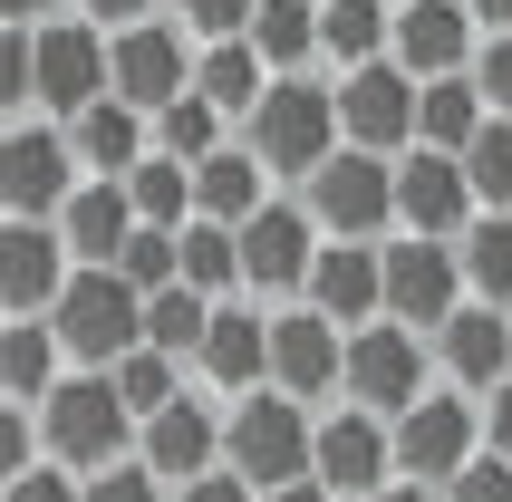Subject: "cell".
I'll list each match as a JSON object with an SVG mask.
<instances>
[{
	"instance_id": "cell-1",
	"label": "cell",
	"mask_w": 512,
	"mask_h": 502,
	"mask_svg": "<svg viewBox=\"0 0 512 502\" xmlns=\"http://www.w3.org/2000/svg\"><path fill=\"white\" fill-rule=\"evenodd\" d=\"M49 329H58V358H78V377H107V367H126L145 348V300L116 271H78L58 290Z\"/></svg>"
},
{
	"instance_id": "cell-2",
	"label": "cell",
	"mask_w": 512,
	"mask_h": 502,
	"mask_svg": "<svg viewBox=\"0 0 512 502\" xmlns=\"http://www.w3.org/2000/svg\"><path fill=\"white\" fill-rule=\"evenodd\" d=\"M329 155H339V87L271 78V97L252 107V165L261 174H300V184H310Z\"/></svg>"
},
{
	"instance_id": "cell-3",
	"label": "cell",
	"mask_w": 512,
	"mask_h": 502,
	"mask_svg": "<svg viewBox=\"0 0 512 502\" xmlns=\"http://www.w3.org/2000/svg\"><path fill=\"white\" fill-rule=\"evenodd\" d=\"M310 406H290L281 387H261L232 406L223 425V454H232V474L252 483V493H290V483H310Z\"/></svg>"
},
{
	"instance_id": "cell-4",
	"label": "cell",
	"mask_w": 512,
	"mask_h": 502,
	"mask_svg": "<svg viewBox=\"0 0 512 502\" xmlns=\"http://www.w3.org/2000/svg\"><path fill=\"white\" fill-rule=\"evenodd\" d=\"M126 435H136V416H126L116 377H58L49 406H39V445H49L58 464H97V474H116Z\"/></svg>"
},
{
	"instance_id": "cell-5",
	"label": "cell",
	"mask_w": 512,
	"mask_h": 502,
	"mask_svg": "<svg viewBox=\"0 0 512 502\" xmlns=\"http://www.w3.org/2000/svg\"><path fill=\"white\" fill-rule=\"evenodd\" d=\"M339 387L358 396V416L397 425L426 406V348H416V329H397V319H368V329H348V367Z\"/></svg>"
},
{
	"instance_id": "cell-6",
	"label": "cell",
	"mask_w": 512,
	"mask_h": 502,
	"mask_svg": "<svg viewBox=\"0 0 512 502\" xmlns=\"http://www.w3.org/2000/svg\"><path fill=\"white\" fill-rule=\"evenodd\" d=\"M107 97H116V107H136L145 126H155L174 97H194V49H184L165 20L116 29V39H107Z\"/></svg>"
},
{
	"instance_id": "cell-7",
	"label": "cell",
	"mask_w": 512,
	"mask_h": 502,
	"mask_svg": "<svg viewBox=\"0 0 512 502\" xmlns=\"http://www.w3.org/2000/svg\"><path fill=\"white\" fill-rule=\"evenodd\" d=\"M78 194V155L58 126H10L0 136V223H49Z\"/></svg>"
},
{
	"instance_id": "cell-8",
	"label": "cell",
	"mask_w": 512,
	"mask_h": 502,
	"mask_svg": "<svg viewBox=\"0 0 512 502\" xmlns=\"http://www.w3.org/2000/svg\"><path fill=\"white\" fill-rule=\"evenodd\" d=\"M29 87H39V107H49L58 126H78V116L107 97V39H97L87 20L29 29Z\"/></svg>"
},
{
	"instance_id": "cell-9",
	"label": "cell",
	"mask_w": 512,
	"mask_h": 502,
	"mask_svg": "<svg viewBox=\"0 0 512 502\" xmlns=\"http://www.w3.org/2000/svg\"><path fill=\"white\" fill-rule=\"evenodd\" d=\"M387 213H397V165L387 155H329V165L310 174V223L329 232V242H368V232H387Z\"/></svg>"
},
{
	"instance_id": "cell-10",
	"label": "cell",
	"mask_w": 512,
	"mask_h": 502,
	"mask_svg": "<svg viewBox=\"0 0 512 502\" xmlns=\"http://www.w3.org/2000/svg\"><path fill=\"white\" fill-rule=\"evenodd\" d=\"M339 145L348 155H397V145H416V78H406L397 58L339 78Z\"/></svg>"
},
{
	"instance_id": "cell-11",
	"label": "cell",
	"mask_w": 512,
	"mask_h": 502,
	"mask_svg": "<svg viewBox=\"0 0 512 502\" xmlns=\"http://www.w3.org/2000/svg\"><path fill=\"white\" fill-rule=\"evenodd\" d=\"M377 271H387V319L397 329H445L455 319V300H464V261H455V242H387L377 251Z\"/></svg>"
},
{
	"instance_id": "cell-12",
	"label": "cell",
	"mask_w": 512,
	"mask_h": 502,
	"mask_svg": "<svg viewBox=\"0 0 512 502\" xmlns=\"http://www.w3.org/2000/svg\"><path fill=\"white\" fill-rule=\"evenodd\" d=\"M387 464H397V435H387L377 416H358V406L310 435V483L319 493H358L368 502V493H387Z\"/></svg>"
},
{
	"instance_id": "cell-13",
	"label": "cell",
	"mask_w": 512,
	"mask_h": 502,
	"mask_svg": "<svg viewBox=\"0 0 512 502\" xmlns=\"http://www.w3.org/2000/svg\"><path fill=\"white\" fill-rule=\"evenodd\" d=\"M68 290V242L49 223H0V319H49Z\"/></svg>"
},
{
	"instance_id": "cell-14",
	"label": "cell",
	"mask_w": 512,
	"mask_h": 502,
	"mask_svg": "<svg viewBox=\"0 0 512 502\" xmlns=\"http://www.w3.org/2000/svg\"><path fill=\"white\" fill-rule=\"evenodd\" d=\"M474 435H484V425H474V406H464V396H426V406H416V416H397V464H406V483H455L464 464H474Z\"/></svg>"
},
{
	"instance_id": "cell-15",
	"label": "cell",
	"mask_w": 512,
	"mask_h": 502,
	"mask_svg": "<svg viewBox=\"0 0 512 502\" xmlns=\"http://www.w3.org/2000/svg\"><path fill=\"white\" fill-rule=\"evenodd\" d=\"M339 367H348V338L319 319V309H281L271 319V387L290 396V406H310V396L339 387Z\"/></svg>"
},
{
	"instance_id": "cell-16",
	"label": "cell",
	"mask_w": 512,
	"mask_h": 502,
	"mask_svg": "<svg viewBox=\"0 0 512 502\" xmlns=\"http://www.w3.org/2000/svg\"><path fill=\"white\" fill-rule=\"evenodd\" d=\"M474 20H464V0H406L397 10V39H387V58H397L416 87H435V78H464L474 68Z\"/></svg>"
},
{
	"instance_id": "cell-17",
	"label": "cell",
	"mask_w": 512,
	"mask_h": 502,
	"mask_svg": "<svg viewBox=\"0 0 512 502\" xmlns=\"http://www.w3.org/2000/svg\"><path fill=\"white\" fill-rule=\"evenodd\" d=\"M300 300H310L329 329H368V319H387V271H377L368 242H319L310 290H300Z\"/></svg>"
},
{
	"instance_id": "cell-18",
	"label": "cell",
	"mask_w": 512,
	"mask_h": 502,
	"mask_svg": "<svg viewBox=\"0 0 512 502\" xmlns=\"http://www.w3.org/2000/svg\"><path fill=\"white\" fill-rule=\"evenodd\" d=\"M310 261H319V242L300 203H261L242 223V280L252 290H310Z\"/></svg>"
},
{
	"instance_id": "cell-19",
	"label": "cell",
	"mask_w": 512,
	"mask_h": 502,
	"mask_svg": "<svg viewBox=\"0 0 512 502\" xmlns=\"http://www.w3.org/2000/svg\"><path fill=\"white\" fill-rule=\"evenodd\" d=\"M223 454V416L203 396H174L165 416H145V474L155 483H203Z\"/></svg>"
},
{
	"instance_id": "cell-20",
	"label": "cell",
	"mask_w": 512,
	"mask_h": 502,
	"mask_svg": "<svg viewBox=\"0 0 512 502\" xmlns=\"http://www.w3.org/2000/svg\"><path fill=\"white\" fill-rule=\"evenodd\" d=\"M464 203H474V184H464L455 155H426V145H416L397 165V223L416 232V242H445V232L464 223Z\"/></svg>"
},
{
	"instance_id": "cell-21",
	"label": "cell",
	"mask_w": 512,
	"mask_h": 502,
	"mask_svg": "<svg viewBox=\"0 0 512 502\" xmlns=\"http://www.w3.org/2000/svg\"><path fill=\"white\" fill-rule=\"evenodd\" d=\"M68 136V155H78V174H97V184H126V174L155 155V136H145L136 107H116V97H97V107L78 116V126H58Z\"/></svg>"
},
{
	"instance_id": "cell-22",
	"label": "cell",
	"mask_w": 512,
	"mask_h": 502,
	"mask_svg": "<svg viewBox=\"0 0 512 502\" xmlns=\"http://www.w3.org/2000/svg\"><path fill=\"white\" fill-rule=\"evenodd\" d=\"M126 232H136L126 184H78V194H68V213H58V242H68V261H78V271H116Z\"/></svg>"
},
{
	"instance_id": "cell-23",
	"label": "cell",
	"mask_w": 512,
	"mask_h": 502,
	"mask_svg": "<svg viewBox=\"0 0 512 502\" xmlns=\"http://www.w3.org/2000/svg\"><path fill=\"white\" fill-rule=\"evenodd\" d=\"M435 358L455 367V387H512V319L503 309H455L435 329Z\"/></svg>"
},
{
	"instance_id": "cell-24",
	"label": "cell",
	"mask_w": 512,
	"mask_h": 502,
	"mask_svg": "<svg viewBox=\"0 0 512 502\" xmlns=\"http://www.w3.org/2000/svg\"><path fill=\"white\" fill-rule=\"evenodd\" d=\"M203 377L213 387H271V319H252V309H213V329H203Z\"/></svg>"
},
{
	"instance_id": "cell-25",
	"label": "cell",
	"mask_w": 512,
	"mask_h": 502,
	"mask_svg": "<svg viewBox=\"0 0 512 502\" xmlns=\"http://www.w3.org/2000/svg\"><path fill=\"white\" fill-rule=\"evenodd\" d=\"M493 126V107L474 97V78H435V87H416V145L426 155H455L464 165V145Z\"/></svg>"
},
{
	"instance_id": "cell-26",
	"label": "cell",
	"mask_w": 512,
	"mask_h": 502,
	"mask_svg": "<svg viewBox=\"0 0 512 502\" xmlns=\"http://www.w3.org/2000/svg\"><path fill=\"white\" fill-rule=\"evenodd\" d=\"M261 213V165H252V145H242V155H203L194 165V223H213V232H242Z\"/></svg>"
},
{
	"instance_id": "cell-27",
	"label": "cell",
	"mask_w": 512,
	"mask_h": 502,
	"mask_svg": "<svg viewBox=\"0 0 512 502\" xmlns=\"http://www.w3.org/2000/svg\"><path fill=\"white\" fill-rule=\"evenodd\" d=\"M49 387H58V329L49 319H10L0 329V406H49Z\"/></svg>"
},
{
	"instance_id": "cell-28",
	"label": "cell",
	"mask_w": 512,
	"mask_h": 502,
	"mask_svg": "<svg viewBox=\"0 0 512 502\" xmlns=\"http://www.w3.org/2000/svg\"><path fill=\"white\" fill-rule=\"evenodd\" d=\"M194 97H203L213 116H252L261 97H271V68L252 58V39H223V49L194 58Z\"/></svg>"
},
{
	"instance_id": "cell-29",
	"label": "cell",
	"mask_w": 512,
	"mask_h": 502,
	"mask_svg": "<svg viewBox=\"0 0 512 502\" xmlns=\"http://www.w3.org/2000/svg\"><path fill=\"white\" fill-rule=\"evenodd\" d=\"M397 39V10L387 0H319V49L339 58V68H377Z\"/></svg>"
},
{
	"instance_id": "cell-30",
	"label": "cell",
	"mask_w": 512,
	"mask_h": 502,
	"mask_svg": "<svg viewBox=\"0 0 512 502\" xmlns=\"http://www.w3.org/2000/svg\"><path fill=\"white\" fill-rule=\"evenodd\" d=\"M310 49H319V0H261L252 20V58L271 78H310Z\"/></svg>"
},
{
	"instance_id": "cell-31",
	"label": "cell",
	"mask_w": 512,
	"mask_h": 502,
	"mask_svg": "<svg viewBox=\"0 0 512 502\" xmlns=\"http://www.w3.org/2000/svg\"><path fill=\"white\" fill-rule=\"evenodd\" d=\"M126 213H136L145 232H184V223H194V165L145 155V165L126 174Z\"/></svg>"
},
{
	"instance_id": "cell-32",
	"label": "cell",
	"mask_w": 512,
	"mask_h": 502,
	"mask_svg": "<svg viewBox=\"0 0 512 502\" xmlns=\"http://www.w3.org/2000/svg\"><path fill=\"white\" fill-rule=\"evenodd\" d=\"M464 280L484 290V309H512V213H484V223H464Z\"/></svg>"
},
{
	"instance_id": "cell-33",
	"label": "cell",
	"mask_w": 512,
	"mask_h": 502,
	"mask_svg": "<svg viewBox=\"0 0 512 502\" xmlns=\"http://www.w3.org/2000/svg\"><path fill=\"white\" fill-rule=\"evenodd\" d=\"M116 280L136 290V300H155V290H184V232H126V251H116Z\"/></svg>"
},
{
	"instance_id": "cell-34",
	"label": "cell",
	"mask_w": 512,
	"mask_h": 502,
	"mask_svg": "<svg viewBox=\"0 0 512 502\" xmlns=\"http://www.w3.org/2000/svg\"><path fill=\"white\" fill-rule=\"evenodd\" d=\"M203 329H213V300H194V290H155L145 300V348L155 358H194Z\"/></svg>"
},
{
	"instance_id": "cell-35",
	"label": "cell",
	"mask_w": 512,
	"mask_h": 502,
	"mask_svg": "<svg viewBox=\"0 0 512 502\" xmlns=\"http://www.w3.org/2000/svg\"><path fill=\"white\" fill-rule=\"evenodd\" d=\"M232 280H242V232L184 223V290H194V300H223Z\"/></svg>"
},
{
	"instance_id": "cell-36",
	"label": "cell",
	"mask_w": 512,
	"mask_h": 502,
	"mask_svg": "<svg viewBox=\"0 0 512 502\" xmlns=\"http://www.w3.org/2000/svg\"><path fill=\"white\" fill-rule=\"evenodd\" d=\"M145 136H155V155H174V165H203V155H223V116L203 107V97H174Z\"/></svg>"
},
{
	"instance_id": "cell-37",
	"label": "cell",
	"mask_w": 512,
	"mask_h": 502,
	"mask_svg": "<svg viewBox=\"0 0 512 502\" xmlns=\"http://www.w3.org/2000/svg\"><path fill=\"white\" fill-rule=\"evenodd\" d=\"M464 184H474L493 213H512V116H493L484 136L464 145Z\"/></svg>"
},
{
	"instance_id": "cell-38",
	"label": "cell",
	"mask_w": 512,
	"mask_h": 502,
	"mask_svg": "<svg viewBox=\"0 0 512 502\" xmlns=\"http://www.w3.org/2000/svg\"><path fill=\"white\" fill-rule=\"evenodd\" d=\"M107 377H116V396H126V416H165V406H174V396H184V387H174V358H155V348H136V358H126V367H107Z\"/></svg>"
},
{
	"instance_id": "cell-39",
	"label": "cell",
	"mask_w": 512,
	"mask_h": 502,
	"mask_svg": "<svg viewBox=\"0 0 512 502\" xmlns=\"http://www.w3.org/2000/svg\"><path fill=\"white\" fill-rule=\"evenodd\" d=\"M184 20L203 29V49H223V39H252L261 0H184Z\"/></svg>"
},
{
	"instance_id": "cell-40",
	"label": "cell",
	"mask_w": 512,
	"mask_h": 502,
	"mask_svg": "<svg viewBox=\"0 0 512 502\" xmlns=\"http://www.w3.org/2000/svg\"><path fill=\"white\" fill-rule=\"evenodd\" d=\"M464 78H474V97H484L493 116H512V29H503V39H484V58H474Z\"/></svg>"
},
{
	"instance_id": "cell-41",
	"label": "cell",
	"mask_w": 512,
	"mask_h": 502,
	"mask_svg": "<svg viewBox=\"0 0 512 502\" xmlns=\"http://www.w3.org/2000/svg\"><path fill=\"white\" fill-rule=\"evenodd\" d=\"M445 502H512V464H493V454H474L455 483H445Z\"/></svg>"
},
{
	"instance_id": "cell-42",
	"label": "cell",
	"mask_w": 512,
	"mask_h": 502,
	"mask_svg": "<svg viewBox=\"0 0 512 502\" xmlns=\"http://www.w3.org/2000/svg\"><path fill=\"white\" fill-rule=\"evenodd\" d=\"M78 502H165V483L145 474V464H116V474H97Z\"/></svg>"
},
{
	"instance_id": "cell-43",
	"label": "cell",
	"mask_w": 512,
	"mask_h": 502,
	"mask_svg": "<svg viewBox=\"0 0 512 502\" xmlns=\"http://www.w3.org/2000/svg\"><path fill=\"white\" fill-rule=\"evenodd\" d=\"M20 97H39L29 87V29H0V116L20 107Z\"/></svg>"
},
{
	"instance_id": "cell-44",
	"label": "cell",
	"mask_w": 512,
	"mask_h": 502,
	"mask_svg": "<svg viewBox=\"0 0 512 502\" xmlns=\"http://www.w3.org/2000/svg\"><path fill=\"white\" fill-rule=\"evenodd\" d=\"M29 445H39V435H29V416H20V406H0V493L29 474Z\"/></svg>"
},
{
	"instance_id": "cell-45",
	"label": "cell",
	"mask_w": 512,
	"mask_h": 502,
	"mask_svg": "<svg viewBox=\"0 0 512 502\" xmlns=\"http://www.w3.org/2000/svg\"><path fill=\"white\" fill-rule=\"evenodd\" d=\"M0 502H78V474H58V464H29V474L10 483Z\"/></svg>"
},
{
	"instance_id": "cell-46",
	"label": "cell",
	"mask_w": 512,
	"mask_h": 502,
	"mask_svg": "<svg viewBox=\"0 0 512 502\" xmlns=\"http://www.w3.org/2000/svg\"><path fill=\"white\" fill-rule=\"evenodd\" d=\"M78 20L116 39V29H136V20H145V0H78Z\"/></svg>"
},
{
	"instance_id": "cell-47",
	"label": "cell",
	"mask_w": 512,
	"mask_h": 502,
	"mask_svg": "<svg viewBox=\"0 0 512 502\" xmlns=\"http://www.w3.org/2000/svg\"><path fill=\"white\" fill-rule=\"evenodd\" d=\"M184 502H261L242 474H203V483H184Z\"/></svg>"
},
{
	"instance_id": "cell-48",
	"label": "cell",
	"mask_w": 512,
	"mask_h": 502,
	"mask_svg": "<svg viewBox=\"0 0 512 502\" xmlns=\"http://www.w3.org/2000/svg\"><path fill=\"white\" fill-rule=\"evenodd\" d=\"M484 435H493V464H512V387H493V416H484Z\"/></svg>"
},
{
	"instance_id": "cell-49",
	"label": "cell",
	"mask_w": 512,
	"mask_h": 502,
	"mask_svg": "<svg viewBox=\"0 0 512 502\" xmlns=\"http://www.w3.org/2000/svg\"><path fill=\"white\" fill-rule=\"evenodd\" d=\"M0 29H49V0H0Z\"/></svg>"
},
{
	"instance_id": "cell-50",
	"label": "cell",
	"mask_w": 512,
	"mask_h": 502,
	"mask_svg": "<svg viewBox=\"0 0 512 502\" xmlns=\"http://www.w3.org/2000/svg\"><path fill=\"white\" fill-rule=\"evenodd\" d=\"M464 20H484L493 39H503V29H512V0H464Z\"/></svg>"
},
{
	"instance_id": "cell-51",
	"label": "cell",
	"mask_w": 512,
	"mask_h": 502,
	"mask_svg": "<svg viewBox=\"0 0 512 502\" xmlns=\"http://www.w3.org/2000/svg\"><path fill=\"white\" fill-rule=\"evenodd\" d=\"M368 502H445V493H426V483H387V493H368Z\"/></svg>"
},
{
	"instance_id": "cell-52",
	"label": "cell",
	"mask_w": 512,
	"mask_h": 502,
	"mask_svg": "<svg viewBox=\"0 0 512 502\" xmlns=\"http://www.w3.org/2000/svg\"><path fill=\"white\" fill-rule=\"evenodd\" d=\"M261 502H339V493H319V483H290V493H261Z\"/></svg>"
},
{
	"instance_id": "cell-53",
	"label": "cell",
	"mask_w": 512,
	"mask_h": 502,
	"mask_svg": "<svg viewBox=\"0 0 512 502\" xmlns=\"http://www.w3.org/2000/svg\"><path fill=\"white\" fill-rule=\"evenodd\" d=\"M0 329H10V319H0Z\"/></svg>"
},
{
	"instance_id": "cell-54",
	"label": "cell",
	"mask_w": 512,
	"mask_h": 502,
	"mask_svg": "<svg viewBox=\"0 0 512 502\" xmlns=\"http://www.w3.org/2000/svg\"><path fill=\"white\" fill-rule=\"evenodd\" d=\"M503 319H512V309H503Z\"/></svg>"
}]
</instances>
